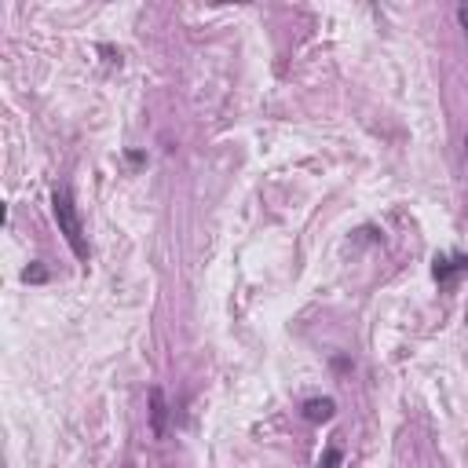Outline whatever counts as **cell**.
<instances>
[{"mask_svg": "<svg viewBox=\"0 0 468 468\" xmlns=\"http://www.w3.org/2000/svg\"><path fill=\"white\" fill-rule=\"evenodd\" d=\"M51 213H55V223H59V234L66 238V246L73 249V256H77V260H88L84 223H81L77 205H73L70 186H55V191H51Z\"/></svg>", "mask_w": 468, "mask_h": 468, "instance_id": "obj_1", "label": "cell"}, {"mask_svg": "<svg viewBox=\"0 0 468 468\" xmlns=\"http://www.w3.org/2000/svg\"><path fill=\"white\" fill-rule=\"evenodd\" d=\"M432 271H436V278H439L443 286H450L457 274L468 271V256H436V267Z\"/></svg>", "mask_w": 468, "mask_h": 468, "instance_id": "obj_2", "label": "cell"}, {"mask_svg": "<svg viewBox=\"0 0 468 468\" xmlns=\"http://www.w3.org/2000/svg\"><path fill=\"white\" fill-rule=\"evenodd\" d=\"M165 417H168V403H165V391L151 388V432L161 439L165 436Z\"/></svg>", "mask_w": 468, "mask_h": 468, "instance_id": "obj_3", "label": "cell"}, {"mask_svg": "<svg viewBox=\"0 0 468 468\" xmlns=\"http://www.w3.org/2000/svg\"><path fill=\"white\" fill-rule=\"evenodd\" d=\"M333 414H336V403L333 399H308L304 403V417L311 424H326V421H333Z\"/></svg>", "mask_w": 468, "mask_h": 468, "instance_id": "obj_4", "label": "cell"}, {"mask_svg": "<svg viewBox=\"0 0 468 468\" xmlns=\"http://www.w3.org/2000/svg\"><path fill=\"white\" fill-rule=\"evenodd\" d=\"M341 450H336V446H329V450L322 454V461H318V468H336V464H341Z\"/></svg>", "mask_w": 468, "mask_h": 468, "instance_id": "obj_5", "label": "cell"}, {"mask_svg": "<svg viewBox=\"0 0 468 468\" xmlns=\"http://www.w3.org/2000/svg\"><path fill=\"white\" fill-rule=\"evenodd\" d=\"M44 278H48V271H44L41 264H33V267L23 271V282H44Z\"/></svg>", "mask_w": 468, "mask_h": 468, "instance_id": "obj_6", "label": "cell"}, {"mask_svg": "<svg viewBox=\"0 0 468 468\" xmlns=\"http://www.w3.org/2000/svg\"><path fill=\"white\" fill-rule=\"evenodd\" d=\"M457 23L468 30V0H461V4H457Z\"/></svg>", "mask_w": 468, "mask_h": 468, "instance_id": "obj_7", "label": "cell"}]
</instances>
